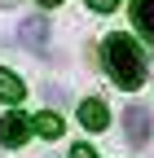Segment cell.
I'll list each match as a JSON object with an SVG mask.
<instances>
[{
    "instance_id": "obj_5",
    "label": "cell",
    "mask_w": 154,
    "mask_h": 158,
    "mask_svg": "<svg viewBox=\"0 0 154 158\" xmlns=\"http://www.w3.org/2000/svg\"><path fill=\"white\" fill-rule=\"evenodd\" d=\"M106 118H110L106 101H97V97H88V101H79V123H84L88 132H101V127H106Z\"/></svg>"
},
{
    "instance_id": "obj_2",
    "label": "cell",
    "mask_w": 154,
    "mask_h": 158,
    "mask_svg": "<svg viewBox=\"0 0 154 158\" xmlns=\"http://www.w3.org/2000/svg\"><path fill=\"white\" fill-rule=\"evenodd\" d=\"M123 136H128V145H150V136H154V118L145 106H128L123 110Z\"/></svg>"
},
{
    "instance_id": "obj_3",
    "label": "cell",
    "mask_w": 154,
    "mask_h": 158,
    "mask_svg": "<svg viewBox=\"0 0 154 158\" xmlns=\"http://www.w3.org/2000/svg\"><path fill=\"white\" fill-rule=\"evenodd\" d=\"M18 40H22V48H31V53H49V18H40V13L22 18V22H18Z\"/></svg>"
},
{
    "instance_id": "obj_12",
    "label": "cell",
    "mask_w": 154,
    "mask_h": 158,
    "mask_svg": "<svg viewBox=\"0 0 154 158\" xmlns=\"http://www.w3.org/2000/svg\"><path fill=\"white\" fill-rule=\"evenodd\" d=\"M13 5H18V0H0V9H13Z\"/></svg>"
},
{
    "instance_id": "obj_9",
    "label": "cell",
    "mask_w": 154,
    "mask_h": 158,
    "mask_svg": "<svg viewBox=\"0 0 154 158\" xmlns=\"http://www.w3.org/2000/svg\"><path fill=\"white\" fill-rule=\"evenodd\" d=\"M71 158H97V149L92 145H71Z\"/></svg>"
},
{
    "instance_id": "obj_1",
    "label": "cell",
    "mask_w": 154,
    "mask_h": 158,
    "mask_svg": "<svg viewBox=\"0 0 154 158\" xmlns=\"http://www.w3.org/2000/svg\"><path fill=\"white\" fill-rule=\"evenodd\" d=\"M101 57H106V70L119 88H141L145 84V57H141V44L132 35H106L101 44Z\"/></svg>"
},
{
    "instance_id": "obj_4",
    "label": "cell",
    "mask_w": 154,
    "mask_h": 158,
    "mask_svg": "<svg viewBox=\"0 0 154 158\" xmlns=\"http://www.w3.org/2000/svg\"><path fill=\"white\" fill-rule=\"evenodd\" d=\"M27 136H31V118L27 114H5L0 118V145L5 149H18Z\"/></svg>"
},
{
    "instance_id": "obj_7",
    "label": "cell",
    "mask_w": 154,
    "mask_h": 158,
    "mask_svg": "<svg viewBox=\"0 0 154 158\" xmlns=\"http://www.w3.org/2000/svg\"><path fill=\"white\" fill-rule=\"evenodd\" d=\"M22 92H27V88H22V79H18L13 70L0 66V101H9V106H13V101H22Z\"/></svg>"
},
{
    "instance_id": "obj_11",
    "label": "cell",
    "mask_w": 154,
    "mask_h": 158,
    "mask_svg": "<svg viewBox=\"0 0 154 158\" xmlns=\"http://www.w3.org/2000/svg\"><path fill=\"white\" fill-rule=\"evenodd\" d=\"M88 9H97V13H110V9H114V0H88Z\"/></svg>"
},
{
    "instance_id": "obj_13",
    "label": "cell",
    "mask_w": 154,
    "mask_h": 158,
    "mask_svg": "<svg viewBox=\"0 0 154 158\" xmlns=\"http://www.w3.org/2000/svg\"><path fill=\"white\" fill-rule=\"evenodd\" d=\"M40 5H62V0H40Z\"/></svg>"
},
{
    "instance_id": "obj_6",
    "label": "cell",
    "mask_w": 154,
    "mask_h": 158,
    "mask_svg": "<svg viewBox=\"0 0 154 158\" xmlns=\"http://www.w3.org/2000/svg\"><path fill=\"white\" fill-rule=\"evenodd\" d=\"M132 22L145 40H154V0H132Z\"/></svg>"
},
{
    "instance_id": "obj_10",
    "label": "cell",
    "mask_w": 154,
    "mask_h": 158,
    "mask_svg": "<svg viewBox=\"0 0 154 158\" xmlns=\"http://www.w3.org/2000/svg\"><path fill=\"white\" fill-rule=\"evenodd\" d=\"M44 97H49V101H53V106H62V101H66V92H62V88H53V84L44 88Z\"/></svg>"
},
{
    "instance_id": "obj_8",
    "label": "cell",
    "mask_w": 154,
    "mask_h": 158,
    "mask_svg": "<svg viewBox=\"0 0 154 158\" xmlns=\"http://www.w3.org/2000/svg\"><path fill=\"white\" fill-rule=\"evenodd\" d=\"M31 127L40 132L44 141H57V136H62V118H57V114H35V118H31Z\"/></svg>"
}]
</instances>
